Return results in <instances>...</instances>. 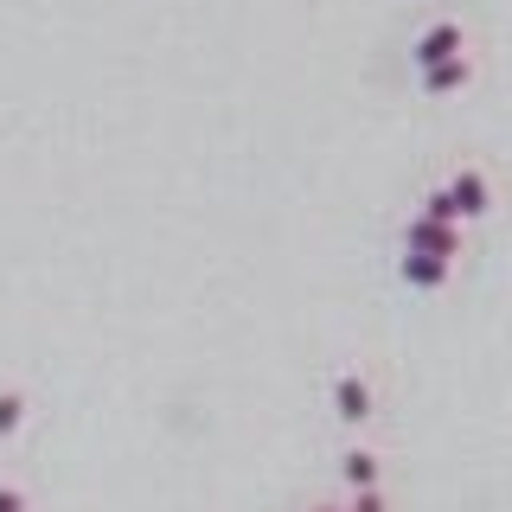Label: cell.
Instances as JSON below:
<instances>
[{
	"label": "cell",
	"instance_id": "cell-9",
	"mask_svg": "<svg viewBox=\"0 0 512 512\" xmlns=\"http://www.w3.org/2000/svg\"><path fill=\"white\" fill-rule=\"evenodd\" d=\"M346 512H391V493H384V487H359L346 500Z\"/></svg>",
	"mask_w": 512,
	"mask_h": 512
},
{
	"label": "cell",
	"instance_id": "cell-11",
	"mask_svg": "<svg viewBox=\"0 0 512 512\" xmlns=\"http://www.w3.org/2000/svg\"><path fill=\"white\" fill-rule=\"evenodd\" d=\"M308 512H346V506H327V500H320V506H308Z\"/></svg>",
	"mask_w": 512,
	"mask_h": 512
},
{
	"label": "cell",
	"instance_id": "cell-2",
	"mask_svg": "<svg viewBox=\"0 0 512 512\" xmlns=\"http://www.w3.org/2000/svg\"><path fill=\"white\" fill-rule=\"evenodd\" d=\"M461 52H468V26H461L455 13L429 20V26L410 39V64H416V71H429V64H442V58H461Z\"/></svg>",
	"mask_w": 512,
	"mask_h": 512
},
{
	"label": "cell",
	"instance_id": "cell-10",
	"mask_svg": "<svg viewBox=\"0 0 512 512\" xmlns=\"http://www.w3.org/2000/svg\"><path fill=\"white\" fill-rule=\"evenodd\" d=\"M0 512H32V493L20 480H0Z\"/></svg>",
	"mask_w": 512,
	"mask_h": 512
},
{
	"label": "cell",
	"instance_id": "cell-1",
	"mask_svg": "<svg viewBox=\"0 0 512 512\" xmlns=\"http://www.w3.org/2000/svg\"><path fill=\"white\" fill-rule=\"evenodd\" d=\"M333 416H340L346 429H365L378 416V384H372L365 365H340V372H333Z\"/></svg>",
	"mask_w": 512,
	"mask_h": 512
},
{
	"label": "cell",
	"instance_id": "cell-8",
	"mask_svg": "<svg viewBox=\"0 0 512 512\" xmlns=\"http://www.w3.org/2000/svg\"><path fill=\"white\" fill-rule=\"evenodd\" d=\"M26 423H32V397L20 384H0V442H13Z\"/></svg>",
	"mask_w": 512,
	"mask_h": 512
},
{
	"label": "cell",
	"instance_id": "cell-6",
	"mask_svg": "<svg viewBox=\"0 0 512 512\" xmlns=\"http://www.w3.org/2000/svg\"><path fill=\"white\" fill-rule=\"evenodd\" d=\"M474 52H461V58H442V64H429V71H416V90L423 96H455V90H468L474 84Z\"/></svg>",
	"mask_w": 512,
	"mask_h": 512
},
{
	"label": "cell",
	"instance_id": "cell-4",
	"mask_svg": "<svg viewBox=\"0 0 512 512\" xmlns=\"http://www.w3.org/2000/svg\"><path fill=\"white\" fill-rule=\"evenodd\" d=\"M442 186L455 192V212H461V224H474V218H487V212H493V173L480 167V160H461V167L448 173Z\"/></svg>",
	"mask_w": 512,
	"mask_h": 512
},
{
	"label": "cell",
	"instance_id": "cell-7",
	"mask_svg": "<svg viewBox=\"0 0 512 512\" xmlns=\"http://www.w3.org/2000/svg\"><path fill=\"white\" fill-rule=\"evenodd\" d=\"M340 480H346V487L352 493H359V487H384V455H378V448H346V455H340Z\"/></svg>",
	"mask_w": 512,
	"mask_h": 512
},
{
	"label": "cell",
	"instance_id": "cell-5",
	"mask_svg": "<svg viewBox=\"0 0 512 512\" xmlns=\"http://www.w3.org/2000/svg\"><path fill=\"white\" fill-rule=\"evenodd\" d=\"M397 282L416 288V295H436V288L455 282V256H429V250H404L397 256Z\"/></svg>",
	"mask_w": 512,
	"mask_h": 512
},
{
	"label": "cell",
	"instance_id": "cell-3",
	"mask_svg": "<svg viewBox=\"0 0 512 512\" xmlns=\"http://www.w3.org/2000/svg\"><path fill=\"white\" fill-rule=\"evenodd\" d=\"M404 250H429V256H455V263H461L468 237H461V224H455V218L410 212V218H404Z\"/></svg>",
	"mask_w": 512,
	"mask_h": 512
}]
</instances>
